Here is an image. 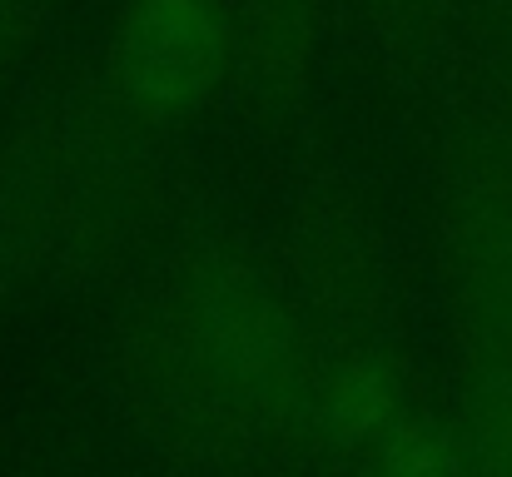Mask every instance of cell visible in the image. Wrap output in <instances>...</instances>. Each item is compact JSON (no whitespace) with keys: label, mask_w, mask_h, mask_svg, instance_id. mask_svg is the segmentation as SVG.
Here are the masks:
<instances>
[{"label":"cell","mask_w":512,"mask_h":477,"mask_svg":"<svg viewBox=\"0 0 512 477\" xmlns=\"http://www.w3.org/2000/svg\"><path fill=\"white\" fill-rule=\"evenodd\" d=\"M239 45L234 0H125L110 35V75L145 115L199 110Z\"/></svg>","instance_id":"6da1fadb"},{"label":"cell","mask_w":512,"mask_h":477,"mask_svg":"<svg viewBox=\"0 0 512 477\" xmlns=\"http://www.w3.org/2000/svg\"><path fill=\"white\" fill-rule=\"evenodd\" d=\"M50 5L55 0H0V85L15 75V65L35 45L40 25L50 20Z\"/></svg>","instance_id":"7a4b0ae2"}]
</instances>
